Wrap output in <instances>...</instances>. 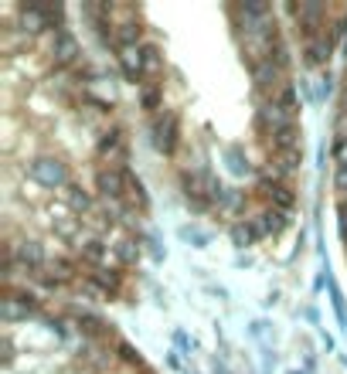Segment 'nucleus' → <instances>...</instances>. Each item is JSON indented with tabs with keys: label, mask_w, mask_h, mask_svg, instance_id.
I'll return each mask as SVG.
<instances>
[{
	"label": "nucleus",
	"mask_w": 347,
	"mask_h": 374,
	"mask_svg": "<svg viewBox=\"0 0 347 374\" xmlns=\"http://www.w3.org/2000/svg\"><path fill=\"white\" fill-rule=\"evenodd\" d=\"M28 177H31L38 187L55 191V187L68 184V167H65L62 160H55V156H34L31 167H28Z\"/></svg>",
	"instance_id": "f257e3e1"
},
{
	"label": "nucleus",
	"mask_w": 347,
	"mask_h": 374,
	"mask_svg": "<svg viewBox=\"0 0 347 374\" xmlns=\"http://www.w3.org/2000/svg\"><path fill=\"white\" fill-rule=\"evenodd\" d=\"M95 184H99V194H102L106 201H123L129 191V171L106 167V171L95 173Z\"/></svg>",
	"instance_id": "f03ea898"
},
{
	"label": "nucleus",
	"mask_w": 347,
	"mask_h": 374,
	"mask_svg": "<svg viewBox=\"0 0 347 374\" xmlns=\"http://www.w3.org/2000/svg\"><path fill=\"white\" fill-rule=\"evenodd\" d=\"M177 137H181V126L174 112H164L157 123H154V143H157L160 154H174L177 150Z\"/></svg>",
	"instance_id": "7ed1b4c3"
},
{
	"label": "nucleus",
	"mask_w": 347,
	"mask_h": 374,
	"mask_svg": "<svg viewBox=\"0 0 347 374\" xmlns=\"http://www.w3.org/2000/svg\"><path fill=\"white\" fill-rule=\"evenodd\" d=\"M119 65H123V75H127L129 82H140V78L146 75L140 48H119Z\"/></svg>",
	"instance_id": "20e7f679"
},
{
	"label": "nucleus",
	"mask_w": 347,
	"mask_h": 374,
	"mask_svg": "<svg viewBox=\"0 0 347 374\" xmlns=\"http://www.w3.org/2000/svg\"><path fill=\"white\" fill-rule=\"evenodd\" d=\"M51 51H55V62H58V65H72L75 58H79V41H75L68 31H58V34H55Z\"/></svg>",
	"instance_id": "39448f33"
},
{
	"label": "nucleus",
	"mask_w": 347,
	"mask_h": 374,
	"mask_svg": "<svg viewBox=\"0 0 347 374\" xmlns=\"http://www.w3.org/2000/svg\"><path fill=\"white\" fill-rule=\"evenodd\" d=\"M286 221H289V215H286V211H279V208H269V211H262V215L255 218V228H259V235H279L286 228Z\"/></svg>",
	"instance_id": "423d86ee"
},
{
	"label": "nucleus",
	"mask_w": 347,
	"mask_h": 374,
	"mask_svg": "<svg viewBox=\"0 0 347 374\" xmlns=\"http://www.w3.org/2000/svg\"><path fill=\"white\" fill-rule=\"evenodd\" d=\"M14 259L24 265L28 272H38V269L45 265V249H41L38 242H21V249H17Z\"/></svg>",
	"instance_id": "0eeeda50"
},
{
	"label": "nucleus",
	"mask_w": 347,
	"mask_h": 374,
	"mask_svg": "<svg viewBox=\"0 0 347 374\" xmlns=\"http://www.w3.org/2000/svg\"><path fill=\"white\" fill-rule=\"evenodd\" d=\"M262 191L269 194V201L276 204L279 211H293V204H297V198H293V191L289 187H283V184H276V181H262Z\"/></svg>",
	"instance_id": "6e6552de"
},
{
	"label": "nucleus",
	"mask_w": 347,
	"mask_h": 374,
	"mask_svg": "<svg viewBox=\"0 0 347 374\" xmlns=\"http://www.w3.org/2000/svg\"><path fill=\"white\" fill-rule=\"evenodd\" d=\"M255 238H259V228H255V221H238L235 228H232V242H235L238 249L252 245Z\"/></svg>",
	"instance_id": "1a4fd4ad"
},
{
	"label": "nucleus",
	"mask_w": 347,
	"mask_h": 374,
	"mask_svg": "<svg viewBox=\"0 0 347 374\" xmlns=\"http://www.w3.org/2000/svg\"><path fill=\"white\" fill-rule=\"evenodd\" d=\"M116 38H119L123 48H140L137 45V41H140V24H137V17H129L127 24H119V28H116Z\"/></svg>",
	"instance_id": "9d476101"
},
{
	"label": "nucleus",
	"mask_w": 347,
	"mask_h": 374,
	"mask_svg": "<svg viewBox=\"0 0 347 374\" xmlns=\"http://www.w3.org/2000/svg\"><path fill=\"white\" fill-rule=\"evenodd\" d=\"M276 102H279V106H283L289 116L297 112V89H293V82H283V85H279V92H276Z\"/></svg>",
	"instance_id": "9b49d317"
},
{
	"label": "nucleus",
	"mask_w": 347,
	"mask_h": 374,
	"mask_svg": "<svg viewBox=\"0 0 347 374\" xmlns=\"http://www.w3.org/2000/svg\"><path fill=\"white\" fill-rule=\"evenodd\" d=\"M68 208L72 211H89L92 208V201H89V191H82V187H68Z\"/></svg>",
	"instance_id": "f8f14e48"
},
{
	"label": "nucleus",
	"mask_w": 347,
	"mask_h": 374,
	"mask_svg": "<svg viewBox=\"0 0 347 374\" xmlns=\"http://www.w3.org/2000/svg\"><path fill=\"white\" fill-rule=\"evenodd\" d=\"M95 282H99V289L116 293V289H119V272H112V269H95Z\"/></svg>",
	"instance_id": "ddd939ff"
},
{
	"label": "nucleus",
	"mask_w": 347,
	"mask_h": 374,
	"mask_svg": "<svg viewBox=\"0 0 347 374\" xmlns=\"http://www.w3.org/2000/svg\"><path fill=\"white\" fill-rule=\"evenodd\" d=\"M82 255H85V262H102V259H106V245H102V242H99V238H89V242H85V245H82Z\"/></svg>",
	"instance_id": "4468645a"
},
{
	"label": "nucleus",
	"mask_w": 347,
	"mask_h": 374,
	"mask_svg": "<svg viewBox=\"0 0 347 374\" xmlns=\"http://www.w3.org/2000/svg\"><path fill=\"white\" fill-rule=\"evenodd\" d=\"M143 51V65H146V75H157L160 72V51L154 45H140Z\"/></svg>",
	"instance_id": "2eb2a0df"
},
{
	"label": "nucleus",
	"mask_w": 347,
	"mask_h": 374,
	"mask_svg": "<svg viewBox=\"0 0 347 374\" xmlns=\"http://www.w3.org/2000/svg\"><path fill=\"white\" fill-rule=\"evenodd\" d=\"M160 99H164V92H160L157 85H143V95H140V106H143V109L154 112V109L160 106Z\"/></svg>",
	"instance_id": "dca6fc26"
},
{
	"label": "nucleus",
	"mask_w": 347,
	"mask_h": 374,
	"mask_svg": "<svg viewBox=\"0 0 347 374\" xmlns=\"http://www.w3.org/2000/svg\"><path fill=\"white\" fill-rule=\"evenodd\" d=\"M116 255H119V262H127V265H133L137 262V259H140V249H137V242H119V245H116Z\"/></svg>",
	"instance_id": "f3484780"
},
{
	"label": "nucleus",
	"mask_w": 347,
	"mask_h": 374,
	"mask_svg": "<svg viewBox=\"0 0 347 374\" xmlns=\"http://www.w3.org/2000/svg\"><path fill=\"white\" fill-rule=\"evenodd\" d=\"M116 150H119V129H110V133L99 140V154L110 156V154H116Z\"/></svg>",
	"instance_id": "a211bd4d"
},
{
	"label": "nucleus",
	"mask_w": 347,
	"mask_h": 374,
	"mask_svg": "<svg viewBox=\"0 0 347 374\" xmlns=\"http://www.w3.org/2000/svg\"><path fill=\"white\" fill-rule=\"evenodd\" d=\"M79 327L85 333H106V324L99 320V316H89V313H79Z\"/></svg>",
	"instance_id": "6ab92c4d"
},
{
	"label": "nucleus",
	"mask_w": 347,
	"mask_h": 374,
	"mask_svg": "<svg viewBox=\"0 0 347 374\" xmlns=\"http://www.w3.org/2000/svg\"><path fill=\"white\" fill-rule=\"evenodd\" d=\"M331 296H333V306H337V316H341V327L347 330V306H344V296L337 293V286H331Z\"/></svg>",
	"instance_id": "aec40b11"
},
{
	"label": "nucleus",
	"mask_w": 347,
	"mask_h": 374,
	"mask_svg": "<svg viewBox=\"0 0 347 374\" xmlns=\"http://www.w3.org/2000/svg\"><path fill=\"white\" fill-rule=\"evenodd\" d=\"M333 187H337L341 198H347V167H341V171L333 173Z\"/></svg>",
	"instance_id": "412c9836"
},
{
	"label": "nucleus",
	"mask_w": 347,
	"mask_h": 374,
	"mask_svg": "<svg viewBox=\"0 0 347 374\" xmlns=\"http://www.w3.org/2000/svg\"><path fill=\"white\" fill-rule=\"evenodd\" d=\"M225 160H228V164H232L238 173L249 171V164H242V154H238V150H228V154H225Z\"/></svg>",
	"instance_id": "4be33fe9"
},
{
	"label": "nucleus",
	"mask_w": 347,
	"mask_h": 374,
	"mask_svg": "<svg viewBox=\"0 0 347 374\" xmlns=\"http://www.w3.org/2000/svg\"><path fill=\"white\" fill-rule=\"evenodd\" d=\"M333 154H337V160H341V167H347V140H337Z\"/></svg>",
	"instance_id": "5701e85b"
},
{
	"label": "nucleus",
	"mask_w": 347,
	"mask_h": 374,
	"mask_svg": "<svg viewBox=\"0 0 347 374\" xmlns=\"http://www.w3.org/2000/svg\"><path fill=\"white\" fill-rule=\"evenodd\" d=\"M14 360V343H11V337H4V364H11Z\"/></svg>",
	"instance_id": "b1692460"
},
{
	"label": "nucleus",
	"mask_w": 347,
	"mask_h": 374,
	"mask_svg": "<svg viewBox=\"0 0 347 374\" xmlns=\"http://www.w3.org/2000/svg\"><path fill=\"white\" fill-rule=\"evenodd\" d=\"M341 211H344V215H347V204H344V208H341Z\"/></svg>",
	"instance_id": "393cba45"
},
{
	"label": "nucleus",
	"mask_w": 347,
	"mask_h": 374,
	"mask_svg": "<svg viewBox=\"0 0 347 374\" xmlns=\"http://www.w3.org/2000/svg\"><path fill=\"white\" fill-rule=\"evenodd\" d=\"M344 106H347V102H344Z\"/></svg>",
	"instance_id": "a878e982"
}]
</instances>
